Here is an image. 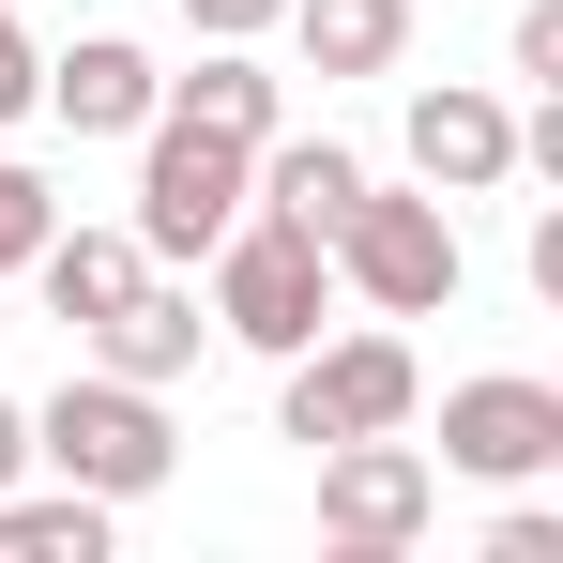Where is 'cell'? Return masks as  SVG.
Here are the masks:
<instances>
[{
  "label": "cell",
  "instance_id": "obj_1",
  "mask_svg": "<svg viewBox=\"0 0 563 563\" xmlns=\"http://www.w3.org/2000/svg\"><path fill=\"white\" fill-rule=\"evenodd\" d=\"M31 457L62 472V487H92V503H153L168 472H184V427H168V396L153 380H62L46 411H31Z\"/></svg>",
  "mask_w": 563,
  "mask_h": 563
},
{
  "label": "cell",
  "instance_id": "obj_2",
  "mask_svg": "<svg viewBox=\"0 0 563 563\" xmlns=\"http://www.w3.org/2000/svg\"><path fill=\"white\" fill-rule=\"evenodd\" d=\"M320 305H335V260H320V229H289V213H229V244H213V335L229 351H305L320 335Z\"/></svg>",
  "mask_w": 563,
  "mask_h": 563
},
{
  "label": "cell",
  "instance_id": "obj_3",
  "mask_svg": "<svg viewBox=\"0 0 563 563\" xmlns=\"http://www.w3.org/2000/svg\"><path fill=\"white\" fill-rule=\"evenodd\" d=\"M320 260H335V289H351L366 320H442L457 275H472V260H457V213H442V198H396V184L351 198Z\"/></svg>",
  "mask_w": 563,
  "mask_h": 563
},
{
  "label": "cell",
  "instance_id": "obj_4",
  "mask_svg": "<svg viewBox=\"0 0 563 563\" xmlns=\"http://www.w3.org/2000/svg\"><path fill=\"white\" fill-rule=\"evenodd\" d=\"M244 168H260L244 137H213V122H184V107H153V122H137V213H122V229H137L153 260H213L229 213H244Z\"/></svg>",
  "mask_w": 563,
  "mask_h": 563
},
{
  "label": "cell",
  "instance_id": "obj_5",
  "mask_svg": "<svg viewBox=\"0 0 563 563\" xmlns=\"http://www.w3.org/2000/svg\"><path fill=\"white\" fill-rule=\"evenodd\" d=\"M427 518H442V457H427V442H396V427L320 442V549L396 563V549H427Z\"/></svg>",
  "mask_w": 563,
  "mask_h": 563
},
{
  "label": "cell",
  "instance_id": "obj_6",
  "mask_svg": "<svg viewBox=\"0 0 563 563\" xmlns=\"http://www.w3.org/2000/svg\"><path fill=\"white\" fill-rule=\"evenodd\" d=\"M427 411V366H411V335H305L289 351V442L320 457V442H366V427H411Z\"/></svg>",
  "mask_w": 563,
  "mask_h": 563
},
{
  "label": "cell",
  "instance_id": "obj_7",
  "mask_svg": "<svg viewBox=\"0 0 563 563\" xmlns=\"http://www.w3.org/2000/svg\"><path fill=\"white\" fill-rule=\"evenodd\" d=\"M442 472H472V487H533V472H563V380H457L442 396Z\"/></svg>",
  "mask_w": 563,
  "mask_h": 563
},
{
  "label": "cell",
  "instance_id": "obj_8",
  "mask_svg": "<svg viewBox=\"0 0 563 563\" xmlns=\"http://www.w3.org/2000/svg\"><path fill=\"white\" fill-rule=\"evenodd\" d=\"M411 168H427V198H487V184H518V107L472 92V77L411 92Z\"/></svg>",
  "mask_w": 563,
  "mask_h": 563
},
{
  "label": "cell",
  "instance_id": "obj_9",
  "mask_svg": "<svg viewBox=\"0 0 563 563\" xmlns=\"http://www.w3.org/2000/svg\"><path fill=\"white\" fill-rule=\"evenodd\" d=\"M198 335H213V305H198V289H168V275H137V289H122V305L92 320V366H107V380H153V396H168V380L198 366Z\"/></svg>",
  "mask_w": 563,
  "mask_h": 563
},
{
  "label": "cell",
  "instance_id": "obj_10",
  "mask_svg": "<svg viewBox=\"0 0 563 563\" xmlns=\"http://www.w3.org/2000/svg\"><path fill=\"white\" fill-rule=\"evenodd\" d=\"M31 107H62V137H137V122L168 107V77H153L122 31H92V46H62V62H46V92H31Z\"/></svg>",
  "mask_w": 563,
  "mask_h": 563
},
{
  "label": "cell",
  "instance_id": "obj_11",
  "mask_svg": "<svg viewBox=\"0 0 563 563\" xmlns=\"http://www.w3.org/2000/svg\"><path fill=\"white\" fill-rule=\"evenodd\" d=\"M137 275H153V244H137V229H46V244H31V289H46V320H62V335H92Z\"/></svg>",
  "mask_w": 563,
  "mask_h": 563
},
{
  "label": "cell",
  "instance_id": "obj_12",
  "mask_svg": "<svg viewBox=\"0 0 563 563\" xmlns=\"http://www.w3.org/2000/svg\"><path fill=\"white\" fill-rule=\"evenodd\" d=\"M244 198H260V213H289V229H320V244H335V213L366 198V153H335V137H260V168H244Z\"/></svg>",
  "mask_w": 563,
  "mask_h": 563
},
{
  "label": "cell",
  "instance_id": "obj_13",
  "mask_svg": "<svg viewBox=\"0 0 563 563\" xmlns=\"http://www.w3.org/2000/svg\"><path fill=\"white\" fill-rule=\"evenodd\" d=\"M289 31H305V77H396L411 0H289Z\"/></svg>",
  "mask_w": 563,
  "mask_h": 563
},
{
  "label": "cell",
  "instance_id": "obj_14",
  "mask_svg": "<svg viewBox=\"0 0 563 563\" xmlns=\"http://www.w3.org/2000/svg\"><path fill=\"white\" fill-rule=\"evenodd\" d=\"M107 518L122 503H92V487H0V563H107Z\"/></svg>",
  "mask_w": 563,
  "mask_h": 563
},
{
  "label": "cell",
  "instance_id": "obj_15",
  "mask_svg": "<svg viewBox=\"0 0 563 563\" xmlns=\"http://www.w3.org/2000/svg\"><path fill=\"white\" fill-rule=\"evenodd\" d=\"M168 107H184V122H213V137H244V153H260V137H275V77H260V46H198V77H168Z\"/></svg>",
  "mask_w": 563,
  "mask_h": 563
},
{
  "label": "cell",
  "instance_id": "obj_16",
  "mask_svg": "<svg viewBox=\"0 0 563 563\" xmlns=\"http://www.w3.org/2000/svg\"><path fill=\"white\" fill-rule=\"evenodd\" d=\"M46 229H62V198H46L15 153H0V275H31V244H46Z\"/></svg>",
  "mask_w": 563,
  "mask_h": 563
},
{
  "label": "cell",
  "instance_id": "obj_17",
  "mask_svg": "<svg viewBox=\"0 0 563 563\" xmlns=\"http://www.w3.org/2000/svg\"><path fill=\"white\" fill-rule=\"evenodd\" d=\"M487 563H563V518L549 503H503V518H487Z\"/></svg>",
  "mask_w": 563,
  "mask_h": 563
},
{
  "label": "cell",
  "instance_id": "obj_18",
  "mask_svg": "<svg viewBox=\"0 0 563 563\" xmlns=\"http://www.w3.org/2000/svg\"><path fill=\"white\" fill-rule=\"evenodd\" d=\"M31 92H46V46H31V31H15V0H0V122H15Z\"/></svg>",
  "mask_w": 563,
  "mask_h": 563
},
{
  "label": "cell",
  "instance_id": "obj_19",
  "mask_svg": "<svg viewBox=\"0 0 563 563\" xmlns=\"http://www.w3.org/2000/svg\"><path fill=\"white\" fill-rule=\"evenodd\" d=\"M184 15H198V46H260L289 0H184Z\"/></svg>",
  "mask_w": 563,
  "mask_h": 563
},
{
  "label": "cell",
  "instance_id": "obj_20",
  "mask_svg": "<svg viewBox=\"0 0 563 563\" xmlns=\"http://www.w3.org/2000/svg\"><path fill=\"white\" fill-rule=\"evenodd\" d=\"M518 77H533V92H563V0H533V15H518Z\"/></svg>",
  "mask_w": 563,
  "mask_h": 563
},
{
  "label": "cell",
  "instance_id": "obj_21",
  "mask_svg": "<svg viewBox=\"0 0 563 563\" xmlns=\"http://www.w3.org/2000/svg\"><path fill=\"white\" fill-rule=\"evenodd\" d=\"M15 472H31V411L0 396V487H15Z\"/></svg>",
  "mask_w": 563,
  "mask_h": 563
}]
</instances>
